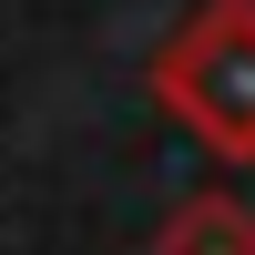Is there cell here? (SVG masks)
<instances>
[{
	"mask_svg": "<svg viewBox=\"0 0 255 255\" xmlns=\"http://www.w3.org/2000/svg\"><path fill=\"white\" fill-rule=\"evenodd\" d=\"M153 92L204 133L215 163H255V0H204L153 51Z\"/></svg>",
	"mask_w": 255,
	"mask_h": 255,
	"instance_id": "6da1fadb",
	"label": "cell"
},
{
	"mask_svg": "<svg viewBox=\"0 0 255 255\" xmlns=\"http://www.w3.org/2000/svg\"><path fill=\"white\" fill-rule=\"evenodd\" d=\"M153 255H255V204L245 194H194L163 215Z\"/></svg>",
	"mask_w": 255,
	"mask_h": 255,
	"instance_id": "7a4b0ae2",
	"label": "cell"
}]
</instances>
